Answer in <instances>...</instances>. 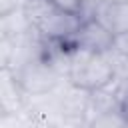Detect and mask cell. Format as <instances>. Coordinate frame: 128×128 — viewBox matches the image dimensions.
I'll use <instances>...</instances> for the list:
<instances>
[{"mask_svg":"<svg viewBox=\"0 0 128 128\" xmlns=\"http://www.w3.org/2000/svg\"><path fill=\"white\" fill-rule=\"evenodd\" d=\"M28 96L22 90L16 76L2 68L0 70V112L2 116H20L26 112Z\"/></svg>","mask_w":128,"mask_h":128,"instance_id":"obj_5","label":"cell"},{"mask_svg":"<svg viewBox=\"0 0 128 128\" xmlns=\"http://www.w3.org/2000/svg\"><path fill=\"white\" fill-rule=\"evenodd\" d=\"M126 122H128L126 112H124L122 108H116V110H112V112H106V114H102V116H96V118L88 124V128H124Z\"/></svg>","mask_w":128,"mask_h":128,"instance_id":"obj_10","label":"cell"},{"mask_svg":"<svg viewBox=\"0 0 128 128\" xmlns=\"http://www.w3.org/2000/svg\"><path fill=\"white\" fill-rule=\"evenodd\" d=\"M58 8L66 10V12H74V14H80L82 16V10H84V0H52Z\"/></svg>","mask_w":128,"mask_h":128,"instance_id":"obj_12","label":"cell"},{"mask_svg":"<svg viewBox=\"0 0 128 128\" xmlns=\"http://www.w3.org/2000/svg\"><path fill=\"white\" fill-rule=\"evenodd\" d=\"M20 128H60V126H56L54 122H50L44 116H38V114H32V112H24L22 118H20Z\"/></svg>","mask_w":128,"mask_h":128,"instance_id":"obj_11","label":"cell"},{"mask_svg":"<svg viewBox=\"0 0 128 128\" xmlns=\"http://www.w3.org/2000/svg\"><path fill=\"white\" fill-rule=\"evenodd\" d=\"M116 108H122V106H120V102H118V82L112 80L108 86L90 92V96H88V110H86L88 124H90L96 116H102V114L112 112V110H116Z\"/></svg>","mask_w":128,"mask_h":128,"instance_id":"obj_7","label":"cell"},{"mask_svg":"<svg viewBox=\"0 0 128 128\" xmlns=\"http://www.w3.org/2000/svg\"><path fill=\"white\" fill-rule=\"evenodd\" d=\"M94 20H98L104 28H108L114 36L128 32V2L112 4V2H98L92 14Z\"/></svg>","mask_w":128,"mask_h":128,"instance_id":"obj_6","label":"cell"},{"mask_svg":"<svg viewBox=\"0 0 128 128\" xmlns=\"http://www.w3.org/2000/svg\"><path fill=\"white\" fill-rule=\"evenodd\" d=\"M34 28H32V24H30L24 8L0 16V38L14 40V38H20V36H24V34H28Z\"/></svg>","mask_w":128,"mask_h":128,"instance_id":"obj_8","label":"cell"},{"mask_svg":"<svg viewBox=\"0 0 128 128\" xmlns=\"http://www.w3.org/2000/svg\"><path fill=\"white\" fill-rule=\"evenodd\" d=\"M68 44L76 50H84V52H92V54H104L114 46V34L108 28H104L98 20L90 18V20L82 22L80 30L74 34V38Z\"/></svg>","mask_w":128,"mask_h":128,"instance_id":"obj_3","label":"cell"},{"mask_svg":"<svg viewBox=\"0 0 128 128\" xmlns=\"http://www.w3.org/2000/svg\"><path fill=\"white\" fill-rule=\"evenodd\" d=\"M114 48H116L118 52H122L124 56H128V32L114 36Z\"/></svg>","mask_w":128,"mask_h":128,"instance_id":"obj_14","label":"cell"},{"mask_svg":"<svg viewBox=\"0 0 128 128\" xmlns=\"http://www.w3.org/2000/svg\"><path fill=\"white\" fill-rule=\"evenodd\" d=\"M24 4H26L24 0H0V16L20 10V8H24Z\"/></svg>","mask_w":128,"mask_h":128,"instance_id":"obj_13","label":"cell"},{"mask_svg":"<svg viewBox=\"0 0 128 128\" xmlns=\"http://www.w3.org/2000/svg\"><path fill=\"white\" fill-rule=\"evenodd\" d=\"M24 2H28V0H24Z\"/></svg>","mask_w":128,"mask_h":128,"instance_id":"obj_18","label":"cell"},{"mask_svg":"<svg viewBox=\"0 0 128 128\" xmlns=\"http://www.w3.org/2000/svg\"><path fill=\"white\" fill-rule=\"evenodd\" d=\"M112 80H114V72L104 54H92V52L74 48L70 74H68L70 84L92 92V90L108 86Z\"/></svg>","mask_w":128,"mask_h":128,"instance_id":"obj_1","label":"cell"},{"mask_svg":"<svg viewBox=\"0 0 128 128\" xmlns=\"http://www.w3.org/2000/svg\"><path fill=\"white\" fill-rule=\"evenodd\" d=\"M56 8H58V6H56L52 0H28V2L24 4V12H26V16H28V20H30V24H32L34 30H36Z\"/></svg>","mask_w":128,"mask_h":128,"instance_id":"obj_9","label":"cell"},{"mask_svg":"<svg viewBox=\"0 0 128 128\" xmlns=\"http://www.w3.org/2000/svg\"><path fill=\"white\" fill-rule=\"evenodd\" d=\"M124 112H126V116H128V106H126V108H124Z\"/></svg>","mask_w":128,"mask_h":128,"instance_id":"obj_16","label":"cell"},{"mask_svg":"<svg viewBox=\"0 0 128 128\" xmlns=\"http://www.w3.org/2000/svg\"><path fill=\"white\" fill-rule=\"evenodd\" d=\"M124 128H128V122H126V126H124Z\"/></svg>","mask_w":128,"mask_h":128,"instance_id":"obj_17","label":"cell"},{"mask_svg":"<svg viewBox=\"0 0 128 128\" xmlns=\"http://www.w3.org/2000/svg\"><path fill=\"white\" fill-rule=\"evenodd\" d=\"M16 76V80L20 82L22 90L26 92L28 98L32 96H44V94H52L60 88V84L66 80L62 78L46 60L38 58L28 62L26 66H22L18 72H12Z\"/></svg>","mask_w":128,"mask_h":128,"instance_id":"obj_2","label":"cell"},{"mask_svg":"<svg viewBox=\"0 0 128 128\" xmlns=\"http://www.w3.org/2000/svg\"><path fill=\"white\" fill-rule=\"evenodd\" d=\"M84 18L74 12H66L62 8H56L38 28L36 32L46 40H58V42H70L74 34L80 30Z\"/></svg>","mask_w":128,"mask_h":128,"instance_id":"obj_4","label":"cell"},{"mask_svg":"<svg viewBox=\"0 0 128 128\" xmlns=\"http://www.w3.org/2000/svg\"><path fill=\"white\" fill-rule=\"evenodd\" d=\"M102 2H112V4H120V2H128V0H102Z\"/></svg>","mask_w":128,"mask_h":128,"instance_id":"obj_15","label":"cell"}]
</instances>
